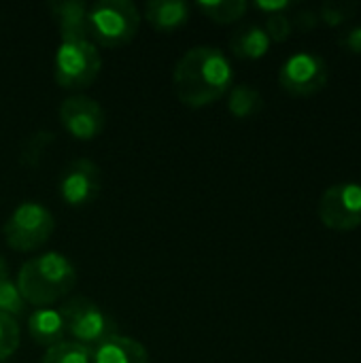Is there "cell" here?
Segmentation results:
<instances>
[{
	"instance_id": "6da1fadb",
	"label": "cell",
	"mask_w": 361,
	"mask_h": 363,
	"mask_svg": "<svg viewBox=\"0 0 361 363\" xmlns=\"http://www.w3.org/2000/svg\"><path fill=\"white\" fill-rule=\"evenodd\" d=\"M234 83L228 55L209 45L187 49L174 66L172 85L177 98L189 108H202L223 98Z\"/></svg>"
},
{
	"instance_id": "7a4b0ae2",
	"label": "cell",
	"mask_w": 361,
	"mask_h": 363,
	"mask_svg": "<svg viewBox=\"0 0 361 363\" xmlns=\"http://www.w3.org/2000/svg\"><path fill=\"white\" fill-rule=\"evenodd\" d=\"M15 283L26 304L47 308L64 300L74 289L77 268L66 255L49 251L28 259L19 268Z\"/></svg>"
},
{
	"instance_id": "3957f363",
	"label": "cell",
	"mask_w": 361,
	"mask_h": 363,
	"mask_svg": "<svg viewBox=\"0 0 361 363\" xmlns=\"http://www.w3.org/2000/svg\"><path fill=\"white\" fill-rule=\"evenodd\" d=\"M60 36L62 40L53 60L55 83L70 91L89 87L102 68L100 49L89 40L87 32H68Z\"/></svg>"
},
{
	"instance_id": "277c9868",
	"label": "cell",
	"mask_w": 361,
	"mask_h": 363,
	"mask_svg": "<svg viewBox=\"0 0 361 363\" xmlns=\"http://www.w3.org/2000/svg\"><path fill=\"white\" fill-rule=\"evenodd\" d=\"M140 28V13L130 0H100L89 4L85 32L96 47L128 45Z\"/></svg>"
},
{
	"instance_id": "5b68a950",
	"label": "cell",
	"mask_w": 361,
	"mask_h": 363,
	"mask_svg": "<svg viewBox=\"0 0 361 363\" xmlns=\"http://www.w3.org/2000/svg\"><path fill=\"white\" fill-rule=\"evenodd\" d=\"M60 313L66 325V334L72 336V342L89 351L117 334V325L113 317L106 315L94 300L85 296L68 298L60 308Z\"/></svg>"
},
{
	"instance_id": "8992f818",
	"label": "cell",
	"mask_w": 361,
	"mask_h": 363,
	"mask_svg": "<svg viewBox=\"0 0 361 363\" xmlns=\"http://www.w3.org/2000/svg\"><path fill=\"white\" fill-rule=\"evenodd\" d=\"M55 219L51 211L40 202H21L9 215L2 232L13 251L30 253L40 249L53 234Z\"/></svg>"
},
{
	"instance_id": "52a82bcc",
	"label": "cell",
	"mask_w": 361,
	"mask_h": 363,
	"mask_svg": "<svg viewBox=\"0 0 361 363\" xmlns=\"http://www.w3.org/2000/svg\"><path fill=\"white\" fill-rule=\"evenodd\" d=\"M319 219L334 232H351L361 225V185L338 183L323 191Z\"/></svg>"
},
{
	"instance_id": "ba28073f",
	"label": "cell",
	"mask_w": 361,
	"mask_h": 363,
	"mask_svg": "<svg viewBox=\"0 0 361 363\" xmlns=\"http://www.w3.org/2000/svg\"><path fill=\"white\" fill-rule=\"evenodd\" d=\"M328 66L323 57L313 53H296L287 57L279 72L281 87L298 98L319 94L328 85Z\"/></svg>"
},
{
	"instance_id": "9c48e42d",
	"label": "cell",
	"mask_w": 361,
	"mask_h": 363,
	"mask_svg": "<svg viewBox=\"0 0 361 363\" xmlns=\"http://www.w3.org/2000/svg\"><path fill=\"white\" fill-rule=\"evenodd\" d=\"M102 191V172L87 157L72 160L60 177V196L72 208L89 206Z\"/></svg>"
},
{
	"instance_id": "30bf717a",
	"label": "cell",
	"mask_w": 361,
	"mask_h": 363,
	"mask_svg": "<svg viewBox=\"0 0 361 363\" xmlns=\"http://www.w3.org/2000/svg\"><path fill=\"white\" fill-rule=\"evenodd\" d=\"M60 121L77 140H94L106 125V113L98 100L74 94L60 104Z\"/></svg>"
},
{
	"instance_id": "8fae6325",
	"label": "cell",
	"mask_w": 361,
	"mask_h": 363,
	"mask_svg": "<svg viewBox=\"0 0 361 363\" xmlns=\"http://www.w3.org/2000/svg\"><path fill=\"white\" fill-rule=\"evenodd\" d=\"M89 363H149V353L138 340L115 334L91 349Z\"/></svg>"
},
{
	"instance_id": "7c38bea8",
	"label": "cell",
	"mask_w": 361,
	"mask_h": 363,
	"mask_svg": "<svg viewBox=\"0 0 361 363\" xmlns=\"http://www.w3.org/2000/svg\"><path fill=\"white\" fill-rule=\"evenodd\" d=\"M191 9L183 0H149L145 4V19L160 32H174L189 21Z\"/></svg>"
},
{
	"instance_id": "4fadbf2b",
	"label": "cell",
	"mask_w": 361,
	"mask_h": 363,
	"mask_svg": "<svg viewBox=\"0 0 361 363\" xmlns=\"http://www.w3.org/2000/svg\"><path fill=\"white\" fill-rule=\"evenodd\" d=\"M28 330H30V336L34 340V345L38 347H45V349H51L55 345H60L66 336V325H64V319H62V313L60 311H53V308H36L30 319H28Z\"/></svg>"
},
{
	"instance_id": "5bb4252c",
	"label": "cell",
	"mask_w": 361,
	"mask_h": 363,
	"mask_svg": "<svg viewBox=\"0 0 361 363\" xmlns=\"http://www.w3.org/2000/svg\"><path fill=\"white\" fill-rule=\"evenodd\" d=\"M230 49L234 51V55H238L243 60H260L268 53L270 38L264 32V28L249 23V26L238 28L230 36Z\"/></svg>"
},
{
	"instance_id": "9a60e30c",
	"label": "cell",
	"mask_w": 361,
	"mask_h": 363,
	"mask_svg": "<svg viewBox=\"0 0 361 363\" xmlns=\"http://www.w3.org/2000/svg\"><path fill=\"white\" fill-rule=\"evenodd\" d=\"M87 9H89V4H85L81 0H62V2L49 4V11L60 26V34L85 32Z\"/></svg>"
},
{
	"instance_id": "2e32d148",
	"label": "cell",
	"mask_w": 361,
	"mask_h": 363,
	"mask_svg": "<svg viewBox=\"0 0 361 363\" xmlns=\"http://www.w3.org/2000/svg\"><path fill=\"white\" fill-rule=\"evenodd\" d=\"M228 108L234 117L238 119H247L255 113H260L262 108V94L251 87L249 83H240V85H234L230 89V96H228Z\"/></svg>"
},
{
	"instance_id": "e0dca14e",
	"label": "cell",
	"mask_w": 361,
	"mask_h": 363,
	"mask_svg": "<svg viewBox=\"0 0 361 363\" xmlns=\"http://www.w3.org/2000/svg\"><path fill=\"white\" fill-rule=\"evenodd\" d=\"M198 9L217 23H234L249 11L245 0H200Z\"/></svg>"
},
{
	"instance_id": "ac0fdd59",
	"label": "cell",
	"mask_w": 361,
	"mask_h": 363,
	"mask_svg": "<svg viewBox=\"0 0 361 363\" xmlns=\"http://www.w3.org/2000/svg\"><path fill=\"white\" fill-rule=\"evenodd\" d=\"M53 143H55L53 132H49V130H36V132H32L30 136L23 138V143L19 147V162L26 168H36L43 162L47 149Z\"/></svg>"
},
{
	"instance_id": "d6986e66",
	"label": "cell",
	"mask_w": 361,
	"mask_h": 363,
	"mask_svg": "<svg viewBox=\"0 0 361 363\" xmlns=\"http://www.w3.org/2000/svg\"><path fill=\"white\" fill-rule=\"evenodd\" d=\"M89 357H91L89 349L72 340H62L60 345L45 351L40 363H89Z\"/></svg>"
},
{
	"instance_id": "ffe728a7",
	"label": "cell",
	"mask_w": 361,
	"mask_h": 363,
	"mask_svg": "<svg viewBox=\"0 0 361 363\" xmlns=\"http://www.w3.org/2000/svg\"><path fill=\"white\" fill-rule=\"evenodd\" d=\"M0 313L9 317H21L26 313V300L17 289V283L9 277L0 281Z\"/></svg>"
},
{
	"instance_id": "44dd1931",
	"label": "cell",
	"mask_w": 361,
	"mask_h": 363,
	"mask_svg": "<svg viewBox=\"0 0 361 363\" xmlns=\"http://www.w3.org/2000/svg\"><path fill=\"white\" fill-rule=\"evenodd\" d=\"M19 340L21 334H19L17 319L0 313V362L9 359L19 349Z\"/></svg>"
},
{
	"instance_id": "7402d4cb",
	"label": "cell",
	"mask_w": 361,
	"mask_h": 363,
	"mask_svg": "<svg viewBox=\"0 0 361 363\" xmlns=\"http://www.w3.org/2000/svg\"><path fill=\"white\" fill-rule=\"evenodd\" d=\"M355 11H357V4H351V2H326L319 11V17L328 26H338L347 17H351Z\"/></svg>"
},
{
	"instance_id": "603a6c76",
	"label": "cell",
	"mask_w": 361,
	"mask_h": 363,
	"mask_svg": "<svg viewBox=\"0 0 361 363\" xmlns=\"http://www.w3.org/2000/svg\"><path fill=\"white\" fill-rule=\"evenodd\" d=\"M291 28H294V26H291L289 17H287L285 13H272V15H268V19H266L264 32L268 34L270 43H272V40H274V43H283V40L289 38Z\"/></svg>"
},
{
	"instance_id": "cb8c5ba5",
	"label": "cell",
	"mask_w": 361,
	"mask_h": 363,
	"mask_svg": "<svg viewBox=\"0 0 361 363\" xmlns=\"http://www.w3.org/2000/svg\"><path fill=\"white\" fill-rule=\"evenodd\" d=\"M340 47H345L351 53H361V26L351 28L343 34L340 38Z\"/></svg>"
},
{
	"instance_id": "d4e9b609",
	"label": "cell",
	"mask_w": 361,
	"mask_h": 363,
	"mask_svg": "<svg viewBox=\"0 0 361 363\" xmlns=\"http://www.w3.org/2000/svg\"><path fill=\"white\" fill-rule=\"evenodd\" d=\"M294 23H296V28H298V30H302V32H311V30L319 23V15H317V13H313V11H300V13H296ZM294 23H291V26H294Z\"/></svg>"
},
{
	"instance_id": "484cf974",
	"label": "cell",
	"mask_w": 361,
	"mask_h": 363,
	"mask_svg": "<svg viewBox=\"0 0 361 363\" xmlns=\"http://www.w3.org/2000/svg\"><path fill=\"white\" fill-rule=\"evenodd\" d=\"M255 6L257 9H262V11H266L268 15H272V13H283L287 6H291L289 2H255Z\"/></svg>"
},
{
	"instance_id": "4316f807",
	"label": "cell",
	"mask_w": 361,
	"mask_h": 363,
	"mask_svg": "<svg viewBox=\"0 0 361 363\" xmlns=\"http://www.w3.org/2000/svg\"><path fill=\"white\" fill-rule=\"evenodd\" d=\"M6 270H9V266H6L4 257L0 255V281H2V279H6Z\"/></svg>"
}]
</instances>
